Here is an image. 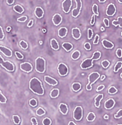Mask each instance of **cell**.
Wrapping results in <instances>:
<instances>
[{"mask_svg":"<svg viewBox=\"0 0 122 125\" xmlns=\"http://www.w3.org/2000/svg\"><path fill=\"white\" fill-rule=\"evenodd\" d=\"M101 30H102V31H104V30H105V28H104L103 27H102V28H101Z\"/></svg>","mask_w":122,"mask_h":125,"instance_id":"obj_63","label":"cell"},{"mask_svg":"<svg viewBox=\"0 0 122 125\" xmlns=\"http://www.w3.org/2000/svg\"><path fill=\"white\" fill-rule=\"evenodd\" d=\"M44 81L47 84L51 85H57L58 84L57 81L56 79L51 77V76H44Z\"/></svg>","mask_w":122,"mask_h":125,"instance_id":"obj_15","label":"cell"},{"mask_svg":"<svg viewBox=\"0 0 122 125\" xmlns=\"http://www.w3.org/2000/svg\"><path fill=\"white\" fill-rule=\"evenodd\" d=\"M3 62H4V59L2 58V56L0 55V65H2Z\"/></svg>","mask_w":122,"mask_h":125,"instance_id":"obj_57","label":"cell"},{"mask_svg":"<svg viewBox=\"0 0 122 125\" xmlns=\"http://www.w3.org/2000/svg\"><path fill=\"white\" fill-rule=\"evenodd\" d=\"M14 2H15L14 0H7V1H6V3L8 5H12Z\"/></svg>","mask_w":122,"mask_h":125,"instance_id":"obj_53","label":"cell"},{"mask_svg":"<svg viewBox=\"0 0 122 125\" xmlns=\"http://www.w3.org/2000/svg\"><path fill=\"white\" fill-rule=\"evenodd\" d=\"M76 3V8L72 9V16L73 18H76L79 16V15L80 14V11H81V8H82V1L79 0V1H74Z\"/></svg>","mask_w":122,"mask_h":125,"instance_id":"obj_5","label":"cell"},{"mask_svg":"<svg viewBox=\"0 0 122 125\" xmlns=\"http://www.w3.org/2000/svg\"><path fill=\"white\" fill-rule=\"evenodd\" d=\"M29 89L34 94L39 95H42L44 94V89L42 85V83L39 79L34 77L29 82Z\"/></svg>","mask_w":122,"mask_h":125,"instance_id":"obj_1","label":"cell"},{"mask_svg":"<svg viewBox=\"0 0 122 125\" xmlns=\"http://www.w3.org/2000/svg\"><path fill=\"white\" fill-rule=\"evenodd\" d=\"M92 66H93L92 60L91 58H88V59L84 60L81 62L80 67H81V69H82V70H86V69L91 68Z\"/></svg>","mask_w":122,"mask_h":125,"instance_id":"obj_6","label":"cell"},{"mask_svg":"<svg viewBox=\"0 0 122 125\" xmlns=\"http://www.w3.org/2000/svg\"><path fill=\"white\" fill-rule=\"evenodd\" d=\"M2 66L6 70L9 71V72H13L15 70V66L14 64L12 63L10 61H4L2 64Z\"/></svg>","mask_w":122,"mask_h":125,"instance_id":"obj_9","label":"cell"},{"mask_svg":"<svg viewBox=\"0 0 122 125\" xmlns=\"http://www.w3.org/2000/svg\"><path fill=\"white\" fill-rule=\"evenodd\" d=\"M6 102H7V99L2 95L1 90H0V103H5Z\"/></svg>","mask_w":122,"mask_h":125,"instance_id":"obj_37","label":"cell"},{"mask_svg":"<svg viewBox=\"0 0 122 125\" xmlns=\"http://www.w3.org/2000/svg\"><path fill=\"white\" fill-rule=\"evenodd\" d=\"M72 1H71V0H64L62 2V9L65 13H68L70 11L71 5H72Z\"/></svg>","mask_w":122,"mask_h":125,"instance_id":"obj_10","label":"cell"},{"mask_svg":"<svg viewBox=\"0 0 122 125\" xmlns=\"http://www.w3.org/2000/svg\"><path fill=\"white\" fill-rule=\"evenodd\" d=\"M34 14H35V16L38 18H41L43 16H44V10H43L42 8L37 7L35 9V10H34Z\"/></svg>","mask_w":122,"mask_h":125,"instance_id":"obj_17","label":"cell"},{"mask_svg":"<svg viewBox=\"0 0 122 125\" xmlns=\"http://www.w3.org/2000/svg\"><path fill=\"white\" fill-rule=\"evenodd\" d=\"M84 48L85 50H87V51H90L91 50V45L89 43H85L84 44Z\"/></svg>","mask_w":122,"mask_h":125,"instance_id":"obj_46","label":"cell"},{"mask_svg":"<svg viewBox=\"0 0 122 125\" xmlns=\"http://www.w3.org/2000/svg\"><path fill=\"white\" fill-rule=\"evenodd\" d=\"M105 0H99V2H105Z\"/></svg>","mask_w":122,"mask_h":125,"instance_id":"obj_62","label":"cell"},{"mask_svg":"<svg viewBox=\"0 0 122 125\" xmlns=\"http://www.w3.org/2000/svg\"><path fill=\"white\" fill-rule=\"evenodd\" d=\"M121 21H122V18L120 16L118 18V25L120 28H122V24H121Z\"/></svg>","mask_w":122,"mask_h":125,"instance_id":"obj_50","label":"cell"},{"mask_svg":"<svg viewBox=\"0 0 122 125\" xmlns=\"http://www.w3.org/2000/svg\"><path fill=\"white\" fill-rule=\"evenodd\" d=\"M81 89V84L79 83H74L72 85V89L74 92H78Z\"/></svg>","mask_w":122,"mask_h":125,"instance_id":"obj_26","label":"cell"},{"mask_svg":"<svg viewBox=\"0 0 122 125\" xmlns=\"http://www.w3.org/2000/svg\"><path fill=\"white\" fill-rule=\"evenodd\" d=\"M62 20H63L62 16L60 14H55L52 18V21L54 25H56V26L59 25V24L62 22Z\"/></svg>","mask_w":122,"mask_h":125,"instance_id":"obj_12","label":"cell"},{"mask_svg":"<svg viewBox=\"0 0 122 125\" xmlns=\"http://www.w3.org/2000/svg\"><path fill=\"white\" fill-rule=\"evenodd\" d=\"M68 125H76V124L74 122H73V121H70L69 124H68Z\"/></svg>","mask_w":122,"mask_h":125,"instance_id":"obj_58","label":"cell"},{"mask_svg":"<svg viewBox=\"0 0 122 125\" xmlns=\"http://www.w3.org/2000/svg\"><path fill=\"white\" fill-rule=\"evenodd\" d=\"M115 104V102H114V100L113 98H109L108 99L107 101L105 102V108L106 109H112L114 106Z\"/></svg>","mask_w":122,"mask_h":125,"instance_id":"obj_16","label":"cell"},{"mask_svg":"<svg viewBox=\"0 0 122 125\" xmlns=\"http://www.w3.org/2000/svg\"><path fill=\"white\" fill-rule=\"evenodd\" d=\"M116 13V7L113 3H110L106 9V15L108 16H113Z\"/></svg>","mask_w":122,"mask_h":125,"instance_id":"obj_11","label":"cell"},{"mask_svg":"<svg viewBox=\"0 0 122 125\" xmlns=\"http://www.w3.org/2000/svg\"><path fill=\"white\" fill-rule=\"evenodd\" d=\"M13 9L15 10V12H17V13H18V14H21V13H23L24 11V8L22 7L21 5H15V6H14V8H13Z\"/></svg>","mask_w":122,"mask_h":125,"instance_id":"obj_25","label":"cell"},{"mask_svg":"<svg viewBox=\"0 0 122 125\" xmlns=\"http://www.w3.org/2000/svg\"><path fill=\"white\" fill-rule=\"evenodd\" d=\"M100 57H101V53L99 52V51H95L94 53H93V55H92V61L93 60H99L100 59Z\"/></svg>","mask_w":122,"mask_h":125,"instance_id":"obj_29","label":"cell"},{"mask_svg":"<svg viewBox=\"0 0 122 125\" xmlns=\"http://www.w3.org/2000/svg\"><path fill=\"white\" fill-rule=\"evenodd\" d=\"M103 98V95L102 94H99L95 98V105L96 108H99L100 107V102L101 100Z\"/></svg>","mask_w":122,"mask_h":125,"instance_id":"obj_21","label":"cell"},{"mask_svg":"<svg viewBox=\"0 0 122 125\" xmlns=\"http://www.w3.org/2000/svg\"><path fill=\"white\" fill-rule=\"evenodd\" d=\"M5 37V34H4V31L2 28V27L0 26V40H3Z\"/></svg>","mask_w":122,"mask_h":125,"instance_id":"obj_45","label":"cell"},{"mask_svg":"<svg viewBox=\"0 0 122 125\" xmlns=\"http://www.w3.org/2000/svg\"><path fill=\"white\" fill-rule=\"evenodd\" d=\"M121 67H122V62H121V61L118 62L117 63H116L115 66H114V72L115 73L118 72V70H120Z\"/></svg>","mask_w":122,"mask_h":125,"instance_id":"obj_33","label":"cell"},{"mask_svg":"<svg viewBox=\"0 0 122 125\" xmlns=\"http://www.w3.org/2000/svg\"><path fill=\"white\" fill-rule=\"evenodd\" d=\"M86 89H87L88 91H90V90H92V85H90V84H88V85H86Z\"/></svg>","mask_w":122,"mask_h":125,"instance_id":"obj_56","label":"cell"},{"mask_svg":"<svg viewBox=\"0 0 122 125\" xmlns=\"http://www.w3.org/2000/svg\"><path fill=\"white\" fill-rule=\"evenodd\" d=\"M59 94H60V91L58 89H53L50 93V96L52 98H55L59 96Z\"/></svg>","mask_w":122,"mask_h":125,"instance_id":"obj_24","label":"cell"},{"mask_svg":"<svg viewBox=\"0 0 122 125\" xmlns=\"http://www.w3.org/2000/svg\"><path fill=\"white\" fill-rule=\"evenodd\" d=\"M59 110L61 112V114L66 115L67 112H68V106L64 103H61L59 105Z\"/></svg>","mask_w":122,"mask_h":125,"instance_id":"obj_18","label":"cell"},{"mask_svg":"<svg viewBox=\"0 0 122 125\" xmlns=\"http://www.w3.org/2000/svg\"><path fill=\"white\" fill-rule=\"evenodd\" d=\"M20 69L23 72L30 73V72L32 71L33 67H32V65L30 64V62H22V63L20 64Z\"/></svg>","mask_w":122,"mask_h":125,"instance_id":"obj_7","label":"cell"},{"mask_svg":"<svg viewBox=\"0 0 122 125\" xmlns=\"http://www.w3.org/2000/svg\"><path fill=\"white\" fill-rule=\"evenodd\" d=\"M112 24H113V25H114V26H116V27H117V26H119L118 21H116V20H114V21H112Z\"/></svg>","mask_w":122,"mask_h":125,"instance_id":"obj_55","label":"cell"},{"mask_svg":"<svg viewBox=\"0 0 122 125\" xmlns=\"http://www.w3.org/2000/svg\"><path fill=\"white\" fill-rule=\"evenodd\" d=\"M35 69L37 72H38L39 73H43L45 72L46 61L43 57H37V59L35 60Z\"/></svg>","mask_w":122,"mask_h":125,"instance_id":"obj_2","label":"cell"},{"mask_svg":"<svg viewBox=\"0 0 122 125\" xmlns=\"http://www.w3.org/2000/svg\"><path fill=\"white\" fill-rule=\"evenodd\" d=\"M29 104L30 106H32V107H36L37 104H38V101L34 98H32L29 101Z\"/></svg>","mask_w":122,"mask_h":125,"instance_id":"obj_36","label":"cell"},{"mask_svg":"<svg viewBox=\"0 0 122 125\" xmlns=\"http://www.w3.org/2000/svg\"><path fill=\"white\" fill-rule=\"evenodd\" d=\"M99 36L97 34V35L95 36V37L94 41H93V43H94V44H97V43H99Z\"/></svg>","mask_w":122,"mask_h":125,"instance_id":"obj_49","label":"cell"},{"mask_svg":"<svg viewBox=\"0 0 122 125\" xmlns=\"http://www.w3.org/2000/svg\"><path fill=\"white\" fill-rule=\"evenodd\" d=\"M118 125H121V124H118Z\"/></svg>","mask_w":122,"mask_h":125,"instance_id":"obj_64","label":"cell"},{"mask_svg":"<svg viewBox=\"0 0 122 125\" xmlns=\"http://www.w3.org/2000/svg\"><path fill=\"white\" fill-rule=\"evenodd\" d=\"M90 24H92V25H93V24H95V15H94L92 16V19L90 21Z\"/></svg>","mask_w":122,"mask_h":125,"instance_id":"obj_52","label":"cell"},{"mask_svg":"<svg viewBox=\"0 0 122 125\" xmlns=\"http://www.w3.org/2000/svg\"><path fill=\"white\" fill-rule=\"evenodd\" d=\"M104 118H105V119H108V115H105Z\"/></svg>","mask_w":122,"mask_h":125,"instance_id":"obj_60","label":"cell"},{"mask_svg":"<svg viewBox=\"0 0 122 125\" xmlns=\"http://www.w3.org/2000/svg\"><path fill=\"white\" fill-rule=\"evenodd\" d=\"M67 32H68V30H67L66 28H60L58 30V36L61 37V38H63V37H66Z\"/></svg>","mask_w":122,"mask_h":125,"instance_id":"obj_19","label":"cell"},{"mask_svg":"<svg viewBox=\"0 0 122 125\" xmlns=\"http://www.w3.org/2000/svg\"><path fill=\"white\" fill-rule=\"evenodd\" d=\"M36 115H38V116H42V115H45L44 109L42 108H38V109H37V111H36Z\"/></svg>","mask_w":122,"mask_h":125,"instance_id":"obj_30","label":"cell"},{"mask_svg":"<svg viewBox=\"0 0 122 125\" xmlns=\"http://www.w3.org/2000/svg\"><path fill=\"white\" fill-rule=\"evenodd\" d=\"M79 57H80V52H79V51H75L74 52L72 53V55H71V58L73 60H78L79 58Z\"/></svg>","mask_w":122,"mask_h":125,"instance_id":"obj_27","label":"cell"},{"mask_svg":"<svg viewBox=\"0 0 122 125\" xmlns=\"http://www.w3.org/2000/svg\"><path fill=\"white\" fill-rule=\"evenodd\" d=\"M116 55L118 58H121L122 57V50L121 48H118L116 51Z\"/></svg>","mask_w":122,"mask_h":125,"instance_id":"obj_41","label":"cell"},{"mask_svg":"<svg viewBox=\"0 0 122 125\" xmlns=\"http://www.w3.org/2000/svg\"><path fill=\"white\" fill-rule=\"evenodd\" d=\"M103 22H104V24H105V25L106 27H108L109 26V21H108V18H104Z\"/></svg>","mask_w":122,"mask_h":125,"instance_id":"obj_48","label":"cell"},{"mask_svg":"<svg viewBox=\"0 0 122 125\" xmlns=\"http://www.w3.org/2000/svg\"><path fill=\"white\" fill-rule=\"evenodd\" d=\"M105 79V75H102V76H101V80L103 81Z\"/></svg>","mask_w":122,"mask_h":125,"instance_id":"obj_59","label":"cell"},{"mask_svg":"<svg viewBox=\"0 0 122 125\" xmlns=\"http://www.w3.org/2000/svg\"><path fill=\"white\" fill-rule=\"evenodd\" d=\"M102 66H103L104 68H108V67L109 66V65H110V62H109L108 60H103V61L102 62Z\"/></svg>","mask_w":122,"mask_h":125,"instance_id":"obj_39","label":"cell"},{"mask_svg":"<svg viewBox=\"0 0 122 125\" xmlns=\"http://www.w3.org/2000/svg\"><path fill=\"white\" fill-rule=\"evenodd\" d=\"M57 71L60 76H65L67 75V73H68L69 70H68V67H67V66L65 63L60 62L57 66Z\"/></svg>","mask_w":122,"mask_h":125,"instance_id":"obj_3","label":"cell"},{"mask_svg":"<svg viewBox=\"0 0 122 125\" xmlns=\"http://www.w3.org/2000/svg\"><path fill=\"white\" fill-rule=\"evenodd\" d=\"M12 119H13V121L15 124H19L21 122L20 117H18V115H13L12 116Z\"/></svg>","mask_w":122,"mask_h":125,"instance_id":"obj_34","label":"cell"},{"mask_svg":"<svg viewBox=\"0 0 122 125\" xmlns=\"http://www.w3.org/2000/svg\"><path fill=\"white\" fill-rule=\"evenodd\" d=\"M92 11L94 15H99V11H98V5L97 4H94L92 6Z\"/></svg>","mask_w":122,"mask_h":125,"instance_id":"obj_38","label":"cell"},{"mask_svg":"<svg viewBox=\"0 0 122 125\" xmlns=\"http://www.w3.org/2000/svg\"><path fill=\"white\" fill-rule=\"evenodd\" d=\"M104 88H105V86H104L103 85H99V87L97 88V89H96V91L97 92H99V91H102Z\"/></svg>","mask_w":122,"mask_h":125,"instance_id":"obj_51","label":"cell"},{"mask_svg":"<svg viewBox=\"0 0 122 125\" xmlns=\"http://www.w3.org/2000/svg\"><path fill=\"white\" fill-rule=\"evenodd\" d=\"M102 45L103 47L106 48V49H112L114 47V44L112 43V42H110L108 40H103L102 41Z\"/></svg>","mask_w":122,"mask_h":125,"instance_id":"obj_20","label":"cell"},{"mask_svg":"<svg viewBox=\"0 0 122 125\" xmlns=\"http://www.w3.org/2000/svg\"><path fill=\"white\" fill-rule=\"evenodd\" d=\"M43 125H51V120L49 117H45L44 119L42 121Z\"/></svg>","mask_w":122,"mask_h":125,"instance_id":"obj_32","label":"cell"},{"mask_svg":"<svg viewBox=\"0 0 122 125\" xmlns=\"http://www.w3.org/2000/svg\"><path fill=\"white\" fill-rule=\"evenodd\" d=\"M15 56H16V57L18 59V60H22L24 58V56L20 53V52H18V51H16L15 53Z\"/></svg>","mask_w":122,"mask_h":125,"instance_id":"obj_42","label":"cell"},{"mask_svg":"<svg viewBox=\"0 0 122 125\" xmlns=\"http://www.w3.org/2000/svg\"><path fill=\"white\" fill-rule=\"evenodd\" d=\"M27 16H21V17H20V18H18V19H17V21H18V22H24L26 20H27Z\"/></svg>","mask_w":122,"mask_h":125,"instance_id":"obj_43","label":"cell"},{"mask_svg":"<svg viewBox=\"0 0 122 125\" xmlns=\"http://www.w3.org/2000/svg\"><path fill=\"white\" fill-rule=\"evenodd\" d=\"M33 23H34V20H30V21H29V23L28 24V27H31L32 25H33Z\"/></svg>","mask_w":122,"mask_h":125,"instance_id":"obj_54","label":"cell"},{"mask_svg":"<svg viewBox=\"0 0 122 125\" xmlns=\"http://www.w3.org/2000/svg\"><path fill=\"white\" fill-rule=\"evenodd\" d=\"M121 117H122V109H120L118 111V113L114 115V117L115 118H121Z\"/></svg>","mask_w":122,"mask_h":125,"instance_id":"obj_44","label":"cell"},{"mask_svg":"<svg viewBox=\"0 0 122 125\" xmlns=\"http://www.w3.org/2000/svg\"><path fill=\"white\" fill-rule=\"evenodd\" d=\"M99 77H100V75H99V73H97V72H93V73H90V74H89V77H88L89 83L90 85L95 83Z\"/></svg>","mask_w":122,"mask_h":125,"instance_id":"obj_8","label":"cell"},{"mask_svg":"<svg viewBox=\"0 0 122 125\" xmlns=\"http://www.w3.org/2000/svg\"><path fill=\"white\" fill-rule=\"evenodd\" d=\"M72 36L75 40H79L81 37V32L80 30L78 28H74L72 29Z\"/></svg>","mask_w":122,"mask_h":125,"instance_id":"obj_14","label":"cell"},{"mask_svg":"<svg viewBox=\"0 0 122 125\" xmlns=\"http://www.w3.org/2000/svg\"><path fill=\"white\" fill-rule=\"evenodd\" d=\"M95 114L93 113V112H89V113L88 114L87 117H86V119L88 121L91 122V121H93L95 120Z\"/></svg>","mask_w":122,"mask_h":125,"instance_id":"obj_28","label":"cell"},{"mask_svg":"<svg viewBox=\"0 0 122 125\" xmlns=\"http://www.w3.org/2000/svg\"><path fill=\"white\" fill-rule=\"evenodd\" d=\"M19 45H20L21 48H22L23 50H26L28 47V45L27 42H25L24 41H21L19 42Z\"/></svg>","mask_w":122,"mask_h":125,"instance_id":"obj_31","label":"cell"},{"mask_svg":"<svg viewBox=\"0 0 122 125\" xmlns=\"http://www.w3.org/2000/svg\"><path fill=\"white\" fill-rule=\"evenodd\" d=\"M117 92H118V89L114 86L110 87V88L108 89V93L111 94V95H114V94L117 93Z\"/></svg>","mask_w":122,"mask_h":125,"instance_id":"obj_35","label":"cell"},{"mask_svg":"<svg viewBox=\"0 0 122 125\" xmlns=\"http://www.w3.org/2000/svg\"><path fill=\"white\" fill-rule=\"evenodd\" d=\"M7 31H11V27H8V28H7Z\"/></svg>","mask_w":122,"mask_h":125,"instance_id":"obj_61","label":"cell"},{"mask_svg":"<svg viewBox=\"0 0 122 125\" xmlns=\"http://www.w3.org/2000/svg\"><path fill=\"white\" fill-rule=\"evenodd\" d=\"M30 121L32 123V125H38V121L35 117H32L31 119H30Z\"/></svg>","mask_w":122,"mask_h":125,"instance_id":"obj_47","label":"cell"},{"mask_svg":"<svg viewBox=\"0 0 122 125\" xmlns=\"http://www.w3.org/2000/svg\"><path fill=\"white\" fill-rule=\"evenodd\" d=\"M93 36V31L91 28H89L88 29V39H92V37Z\"/></svg>","mask_w":122,"mask_h":125,"instance_id":"obj_40","label":"cell"},{"mask_svg":"<svg viewBox=\"0 0 122 125\" xmlns=\"http://www.w3.org/2000/svg\"><path fill=\"white\" fill-rule=\"evenodd\" d=\"M73 118L77 121H79L82 120V108L81 106H77L75 108L74 111H73Z\"/></svg>","mask_w":122,"mask_h":125,"instance_id":"obj_4","label":"cell"},{"mask_svg":"<svg viewBox=\"0 0 122 125\" xmlns=\"http://www.w3.org/2000/svg\"><path fill=\"white\" fill-rule=\"evenodd\" d=\"M51 46L53 50H55V51H57V50H59V48H60L59 43L56 39H51Z\"/></svg>","mask_w":122,"mask_h":125,"instance_id":"obj_22","label":"cell"},{"mask_svg":"<svg viewBox=\"0 0 122 125\" xmlns=\"http://www.w3.org/2000/svg\"><path fill=\"white\" fill-rule=\"evenodd\" d=\"M62 47H63V48L65 50V51H67V52L70 51L72 49V43H68V42H65V43H63V44H62Z\"/></svg>","mask_w":122,"mask_h":125,"instance_id":"obj_23","label":"cell"},{"mask_svg":"<svg viewBox=\"0 0 122 125\" xmlns=\"http://www.w3.org/2000/svg\"><path fill=\"white\" fill-rule=\"evenodd\" d=\"M0 51H1L6 57H11L12 56V52L10 49L3 47V46H0Z\"/></svg>","mask_w":122,"mask_h":125,"instance_id":"obj_13","label":"cell"}]
</instances>
